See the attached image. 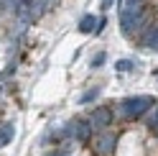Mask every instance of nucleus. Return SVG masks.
<instances>
[{
  "label": "nucleus",
  "instance_id": "f257e3e1",
  "mask_svg": "<svg viewBox=\"0 0 158 156\" xmlns=\"http://www.w3.org/2000/svg\"><path fill=\"white\" fill-rule=\"evenodd\" d=\"M153 105H156V100H153L151 95L125 97V100L120 102V115H123L125 120H138V118H143L148 110H153Z\"/></svg>",
  "mask_w": 158,
  "mask_h": 156
},
{
  "label": "nucleus",
  "instance_id": "f03ea898",
  "mask_svg": "<svg viewBox=\"0 0 158 156\" xmlns=\"http://www.w3.org/2000/svg\"><path fill=\"white\" fill-rule=\"evenodd\" d=\"M143 23H145V11L140 5H130L120 13V28L125 36H135L143 28Z\"/></svg>",
  "mask_w": 158,
  "mask_h": 156
},
{
  "label": "nucleus",
  "instance_id": "7ed1b4c3",
  "mask_svg": "<svg viewBox=\"0 0 158 156\" xmlns=\"http://www.w3.org/2000/svg\"><path fill=\"white\" fill-rule=\"evenodd\" d=\"M64 136H69V141H89L92 138V123L82 120V118H74L64 128Z\"/></svg>",
  "mask_w": 158,
  "mask_h": 156
},
{
  "label": "nucleus",
  "instance_id": "20e7f679",
  "mask_svg": "<svg viewBox=\"0 0 158 156\" xmlns=\"http://www.w3.org/2000/svg\"><path fill=\"white\" fill-rule=\"evenodd\" d=\"M92 146H94V154L97 156H110L115 151V136L102 133V136H97V138L92 141Z\"/></svg>",
  "mask_w": 158,
  "mask_h": 156
},
{
  "label": "nucleus",
  "instance_id": "39448f33",
  "mask_svg": "<svg viewBox=\"0 0 158 156\" xmlns=\"http://www.w3.org/2000/svg\"><path fill=\"white\" fill-rule=\"evenodd\" d=\"M115 120V115H112V108H107V105H102V108H97L94 113H92V128H107Z\"/></svg>",
  "mask_w": 158,
  "mask_h": 156
},
{
  "label": "nucleus",
  "instance_id": "423d86ee",
  "mask_svg": "<svg viewBox=\"0 0 158 156\" xmlns=\"http://www.w3.org/2000/svg\"><path fill=\"white\" fill-rule=\"evenodd\" d=\"M13 136H15V125H13L10 120H8V123H0V149L10 143Z\"/></svg>",
  "mask_w": 158,
  "mask_h": 156
},
{
  "label": "nucleus",
  "instance_id": "0eeeda50",
  "mask_svg": "<svg viewBox=\"0 0 158 156\" xmlns=\"http://www.w3.org/2000/svg\"><path fill=\"white\" fill-rule=\"evenodd\" d=\"M97 23H100V18L92 15V13H87L82 21H79V31L82 33H92V31H97Z\"/></svg>",
  "mask_w": 158,
  "mask_h": 156
},
{
  "label": "nucleus",
  "instance_id": "6e6552de",
  "mask_svg": "<svg viewBox=\"0 0 158 156\" xmlns=\"http://www.w3.org/2000/svg\"><path fill=\"white\" fill-rule=\"evenodd\" d=\"M145 46L153 49V51H158V26H153L151 31L145 33Z\"/></svg>",
  "mask_w": 158,
  "mask_h": 156
},
{
  "label": "nucleus",
  "instance_id": "1a4fd4ad",
  "mask_svg": "<svg viewBox=\"0 0 158 156\" xmlns=\"http://www.w3.org/2000/svg\"><path fill=\"white\" fill-rule=\"evenodd\" d=\"M97 95H100V87H92V90H87L82 97H79V102H82V105H87V102H92Z\"/></svg>",
  "mask_w": 158,
  "mask_h": 156
},
{
  "label": "nucleus",
  "instance_id": "9d476101",
  "mask_svg": "<svg viewBox=\"0 0 158 156\" xmlns=\"http://www.w3.org/2000/svg\"><path fill=\"white\" fill-rule=\"evenodd\" d=\"M148 125H151V128L158 133V105H156V110H153L151 115H148Z\"/></svg>",
  "mask_w": 158,
  "mask_h": 156
},
{
  "label": "nucleus",
  "instance_id": "9b49d317",
  "mask_svg": "<svg viewBox=\"0 0 158 156\" xmlns=\"http://www.w3.org/2000/svg\"><path fill=\"white\" fill-rule=\"evenodd\" d=\"M115 69H117V72H127V69H133V62H127V59H125V62H117Z\"/></svg>",
  "mask_w": 158,
  "mask_h": 156
},
{
  "label": "nucleus",
  "instance_id": "f8f14e48",
  "mask_svg": "<svg viewBox=\"0 0 158 156\" xmlns=\"http://www.w3.org/2000/svg\"><path fill=\"white\" fill-rule=\"evenodd\" d=\"M102 64H105V51H100V54L92 59V69H97V67H102Z\"/></svg>",
  "mask_w": 158,
  "mask_h": 156
},
{
  "label": "nucleus",
  "instance_id": "ddd939ff",
  "mask_svg": "<svg viewBox=\"0 0 158 156\" xmlns=\"http://www.w3.org/2000/svg\"><path fill=\"white\" fill-rule=\"evenodd\" d=\"M112 3H115V0H102V11H110Z\"/></svg>",
  "mask_w": 158,
  "mask_h": 156
},
{
  "label": "nucleus",
  "instance_id": "4468645a",
  "mask_svg": "<svg viewBox=\"0 0 158 156\" xmlns=\"http://www.w3.org/2000/svg\"><path fill=\"white\" fill-rule=\"evenodd\" d=\"M143 3V0H130V5H140Z\"/></svg>",
  "mask_w": 158,
  "mask_h": 156
}]
</instances>
